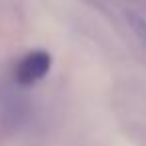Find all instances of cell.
<instances>
[{
	"mask_svg": "<svg viewBox=\"0 0 146 146\" xmlns=\"http://www.w3.org/2000/svg\"><path fill=\"white\" fill-rule=\"evenodd\" d=\"M52 66V56L48 50H30L14 66V78L22 86H32L40 82Z\"/></svg>",
	"mask_w": 146,
	"mask_h": 146,
	"instance_id": "cell-1",
	"label": "cell"
},
{
	"mask_svg": "<svg viewBox=\"0 0 146 146\" xmlns=\"http://www.w3.org/2000/svg\"><path fill=\"white\" fill-rule=\"evenodd\" d=\"M124 20L130 26V30L134 32V36L138 38V42L146 48V18L134 10H126L124 12Z\"/></svg>",
	"mask_w": 146,
	"mask_h": 146,
	"instance_id": "cell-2",
	"label": "cell"
}]
</instances>
